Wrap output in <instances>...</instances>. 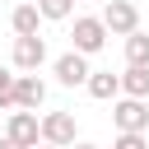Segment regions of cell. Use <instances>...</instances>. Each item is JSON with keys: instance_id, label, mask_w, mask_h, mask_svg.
Returning a JSON list of instances; mask_svg holds the SVG:
<instances>
[{"instance_id": "2e32d148", "label": "cell", "mask_w": 149, "mask_h": 149, "mask_svg": "<svg viewBox=\"0 0 149 149\" xmlns=\"http://www.w3.org/2000/svg\"><path fill=\"white\" fill-rule=\"evenodd\" d=\"M0 149H23V144H14V140H9V135H5V140H0Z\"/></svg>"}, {"instance_id": "4fadbf2b", "label": "cell", "mask_w": 149, "mask_h": 149, "mask_svg": "<svg viewBox=\"0 0 149 149\" xmlns=\"http://www.w3.org/2000/svg\"><path fill=\"white\" fill-rule=\"evenodd\" d=\"M33 5H37V14H42V19H51V23L74 14V0H33Z\"/></svg>"}, {"instance_id": "52a82bcc", "label": "cell", "mask_w": 149, "mask_h": 149, "mask_svg": "<svg viewBox=\"0 0 149 149\" xmlns=\"http://www.w3.org/2000/svg\"><path fill=\"white\" fill-rule=\"evenodd\" d=\"M88 79V56H79V51H65V56H56V84H65V88H79Z\"/></svg>"}, {"instance_id": "9a60e30c", "label": "cell", "mask_w": 149, "mask_h": 149, "mask_svg": "<svg viewBox=\"0 0 149 149\" xmlns=\"http://www.w3.org/2000/svg\"><path fill=\"white\" fill-rule=\"evenodd\" d=\"M112 149H149V140H144V135H116Z\"/></svg>"}, {"instance_id": "ba28073f", "label": "cell", "mask_w": 149, "mask_h": 149, "mask_svg": "<svg viewBox=\"0 0 149 149\" xmlns=\"http://www.w3.org/2000/svg\"><path fill=\"white\" fill-rule=\"evenodd\" d=\"M5 135H9L14 144H23V149L42 144V130H37V112H14V116H9V126H5Z\"/></svg>"}, {"instance_id": "e0dca14e", "label": "cell", "mask_w": 149, "mask_h": 149, "mask_svg": "<svg viewBox=\"0 0 149 149\" xmlns=\"http://www.w3.org/2000/svg\"><path fill=\"white\" fill-rule=\"evenodd\" d=\"M70 149H98V144H88V140H74V144H70Z\"/></svg>"}, {"instance_id": "3957f363", "label": "cell", "mask_w": 149, "mask_h": 149, "mask_svg": "<svg viewBox=\"0 0 149 149\" xmlns=\"http://www.w3.org/2000/svg\"><path fill=\"white\" fill-rule=\"evenodd\" d=\"M98 19H102V28H107L112 37H130V33L140 28V9H135L130 0H107Z\"/></svg>"}, {"instance_id": "277c9868", "label": "cell", "mask_w": 149, "mask_h": 149, "mask_svg": "<svg viewBox=\"0 0 149 149\" xmlns=\"http://www.w3.org/2000/svg\"><path fill=\"white\" fill-rule=\"evenodd\" d=\"M37 130H42V144L70 149L74 144V112H47V116H37Z\"/></svg>"}, {"instance_id": "30bf717a", "label": "cell", "mask_w": 149, "mask_h": 149, "mask_svg": "<svg viewBox=\"0 0 149 149\" xmlns=\"http://www.w3.org/2000/svg\"><path fill=\"white\" fill-rule=\"evenodd\" d=\"M37 23H42V14H37V5H33V0L14 5V14H9V28H14V37H37Z\"/></svg>"}, {"instance_id": "5bb4252c", "label": "cell", "mask_w": 149, "mask_h": 149, "mask_svg": "<svg viewBox=\"0 0 149 149\" xmlns=\"http://www.w3.org/2000/svg\"><path fill=\"white\" fill-rule=\"evenodd\" d=\"M14 79H19V74H9V70L0 65V107H14Z\"/></svg>"}, {"instance_id": "ac0fdd59", "label": "cell", "mask_w": 149, "mask_h": 149, "mask_svg": "<svg viewBox=\"0 0 149 149\" xmlns=\"http://www.w3.org/2000/svg\"><path fill=\"white\" fill-rule=\"evenodd\" d=\"M33 149H56V144H33Z\"/></svg>"}, {"instance_id": "7c38bea8", "label": "cell", "mask_w": 149, "mask_h": 149, "mask_svg": "<svg viewBox=\"0 0 149 149\" xmlns=\"http://www.w3.org/2000/svg\"><path fill=\"white\" fill-rule=\"evenodd\" d=\"M126 65H144V70H149V33L135 28V33L126 37Z\"/></svg>"}, {"instance_id": "6da1fadb", "label": "cell", "mask_w": 149, "mask_h": 149, "mask_svg": "<svg viewBox=\"0 0 149 149\" xmlns=\"http://www.w3.org/2000/svg\"><path fill=\"white\" fill-rule=\"evenodd\" d=\"M112 121H116V135H144V130H149V102H140V98H116V102H112Z\"/></svg>"}, {"instance_id": "d6986e66", "label": "cell", "mask_w": 149, "mask_h": 149, "mask_svg": "<svg viewBox=\"0 0 149 149\" xmlns=\"http://www.w3.org/2000/svg\"><path fill=\"white\" fill-rule=\"evenodd\" d=\"M14 5H23V0H14Z\"/></svg>"}, {"instance_id": "8992f818", "label": "cell", "mask_w": 149, "mask_h": 149, "mask_svg": "<svg viewBox=\"0 0 149 149\" xmlns=\"http://www.w3.org/2000/svg\"><path fill=\"white\" fill-rule=\"evenodd\" d=\"M42 61H47V42L42 37H14V70H42Z\"/></svg>"}, {"instance_id": "5b68a950", "label": "cell", "mask_w": 149, "mask_h": 149, "mask_svg": "<svg viewBox=\"0 0 149 149\" xmlns=\"http://www.w3.org/2000/svg\"><path fill=\"white\" fill-rule=\"evenodd\" d=\"M42 102H47V84L37 74H19L14 79V107L19 112H37Z\"/></svg>"}, {"instance_id": "9c48e42d", "label": "cell", "mask_w": 149, "mask_h": 149, "mask_svg": "<svg viewBox=\"0 0 149 149\" xmlns=\"http://www.w3.org/2000/svg\"><path fill=\"white\" fill-rule=\"evenodd\" d=\"M84 88H88V98H98V102H116V98H121V74H112V70H88Z\"/></svg>"}, {"instance_id": "7a4b0ae2", "label": "cell", "mask_w": 149, "mask_h": 149, "mask_svg": "<svg viewBox=\"0 0 149 149\" xmlns=\"http://www.w3.org/2000/svg\"><path fill=\"white\" fill-rule=\"evenodd\" d=\"M70 51H79V56H93V51H102L107 47V28H102V19L98 14H79L74 19V33H70Z\"/></svg>"}, {"instance_id": "8fae6325", "label": "cell", "mask_w": 149, "mask_h": 149, "mask_svg": "<svg viewBox=\"0 0 149 149\" xmlns=\"http://www.w3.org/2000/svg\"><path fill=\"white\" fill-rule=\"evenodd\" d=\"M121 98L149 102V70H144V65H126V74H121Z\"/></svg>"}]
</instances>
